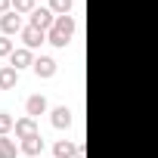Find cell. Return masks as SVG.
I'll return each mask as SVG.
<instances>
[{
  "mask_svg": "<svg viewBox=\"0 0 158 158\" xmlns=\"http://www.w3.org/2000/svg\"><path fill=\"white\" fill-rule=\"evenodd\" d=\"M74 28H77V22H74L71 16H56V25L50 28L47 44H53V47H68V44H71Z\"/></svg>",
  "mask_w": 158,
  "mask_h": 158,
  "instance_id": "6da1fadb",
  "label": "cell"
},
{
  "mask_svg": "<svg viewBox=\"0 0 158 158\" xmlns=\"http://www.w3.org/2000/svg\"><path fill=\"white\" fill-rule=\"evenodd\" d=\"M31 25L34 28H40V31H47L50 34V28L56 25V13L50 10V6H37L34 13H31Z\"/></svg>",
  "mask_w": 158,
  "mask_h": 158,
  "instance_id": "7a4b0ae2",
  "label": "cell"
},
{
  "mask_svg": "<svg viewBox=\"0 0 158 158\" xmlns=\"http://www.w3.org/2000/svg\"><path fill=\"white\" fill-rule=\"evenodd\" d=\"M0 31H3L6 37H13V34H22L25 31V25H22V16L13 10V13H6V16H0Z\"/></svg>",
  "mask_w": 158,
  "mask_h": 158,
  "instance_id": "3957f363",
  "label": "cell"
},
{
  "mask_svg": "<svg viewBox=\"0 0 158 158\" xmlns=\"http://www.w3.org/2000/svg\"><path fill=\"white\" fill-rule=\"evenodd\" d=\"M22 44H25L28 50H37L40 44H47V31H40V28H34V25H25V31H22Z\"/></svg>",
  "mask_w": 158,
  "mask_h": 158,
  "instance_id": "277c9868",
  "label": "cell"
},
{
  "mask_svg": "<svg viewBox=\"0 0 158 158\" xmlns=\"http://www.w3.org/2000/svg\"><path fill=\"white\" fill-rule=\"evenodd\" d=\"M10 65H13L16 71H22V68L34 65V50H28V47H16V53L10 56Z\"/></svg>",
  "mask_w": 158,
  "mask_h": 158,
  "instance_id": "5b68a950",
  "label": "cell"
},
{
  "mask_svg": "<svg viewBox=\"0 0 158 158\" xmlns=\"http://www.w3.org/2000/svg\"><path fill=\"white\" fill-rule=\"evenodd\" d=\"M31 68H34L37 77H53V74H56V59H53V56H37Z\"/></svg>",
  "mask_w": 158,
  "mask_h": 158,
  "instance_id": "8992f818",
  "label": "cell"
},
{
  "mask_svg": "<svg viewBox=\"0 0 158 158\" xmlns=\"http://www.w3.org/2000/svg\"><path fill=\"white\" fill-rule=\"evenodd\" d=\"M50 121H53V127H56V130H65V127H71L74 115H71V109L56 106V109H53V115H50Z\"/></svg>",
  "mask_w": 158,
  "mask_h": 158,
  "instance_id": "52a82bcc",
  "label": "cell"
},
{
  "mask_svg": "<svg viewBox=\"0 0 158 158\" xmlns=\"http://www.w3.org/2000/svg\"><path fill=\"white\" fill-rule=\"evenodd\" d=\"M34 133H40V130H37V118L25 115V118L16 121V136H19V139H28V136H34Z\"/></svg>",
  "mask_w": 158,
  "mask_h": 158,
  "instance_id": "ba28073f",
  "label": "cell"
},
{
  "mask_svg": "<svg viewBox=\"0 0 158 158\" xmlns=\"http://www.w3.org/2000/svg\"><path fill=\"white\" fill-rule=\"evenodd\" d=\"M19 149H22V155H28V158H37V155L44 152V136H40V133H34V136L22 139V143H19Z\"/></svg>",
  "mask_w": 158,
  "mask_h": 158,
  "instance_id": "9c48e42d",
  "label": "cell"
},
{
  "mask_svg": "<svg viewBox=\"0 0 158 158\" xmlns=\"http://www.w3.org/2000/svg\"><path fill=\"white\" fill-rule=\"evenodd\" d=\"M47 112V99L40 96V93H34V96H28L25 99V115H31V118H40Z\"/></svg>",
  "mask_w": 158,
  "mask_h": 158,
  "instance_id": "30bf717a",
  "label": "cell"
},
{
  "mask_svg": "<svg viewBox=\"0 0 158 158\" xmlns=\"http://www.w3.org/2000/svg\"><path fill=\"white\" fill-rule=\"evenodd\" d=\"M53 155H56V158H77V143H71V139H56Z\"/></svg>",
  "mask_w": 158,
  "mask_h": 158,
  "instance_id": "8fae6325",
  "label": "cell"
},
{
  "mask_svg": "<svg viewBox=\"0 0 158 158\" xmlns=\"http://www.w3.org/2000/svg\"><path fill=\"white\" fill-rule=\"evenodd\" d=\"M16 84H19V71H16L13 65L0 68V90H13Z\"/></svg>",
  "mask_w": 158,
  "mask_h": 158,
  "instance_id": "7c38bea8",
  "label": "cell"
},
{
  "mask_svg": "<svg viewBox=\"0 0 158 158\" xmlns=\"http://www.w3.org/2000/svg\"><path fill=\"white\" fill-rule=\"evenodd\" d=\"M22 149L16 146V139H10V136H0V158H16Z\"/></svg>",
  "mask_w": 158,
  "mask_h": 158,
  "instance_id": "4fadbf2b",
  "label": "cell"
},
{
  "mask_svg": "<svg viewBox=\"0 0 158 158\" xmlns=\"http://www.w3.org/2000/svg\"><path fill=\"white\" fill-rule=\"evenodd\" d=\"M13 10H16L19 16H22V13H28V16H31V13L37 10V0H13Z\"/></svg>",
  "mask_w": 158,
  "mask_h": 158,
  "instance_id": "5bb4252c",
  "label": "cell"
},
{
  "mask_svg": "<svg viewBox=\"0 0 158 158\" xmlns=\"http://www.w3.org/2000/svg\"><path fill=\"white\" fill-rule=\"evenodd\" d=\"M13 53H16V44H13L6 34H0V59H10Z\"/></svg>",
  "mask_w": 158,
  "mask_h": 158,
  "instance_id": "9a60e30c",
  "label": "cell"
},
{
  "mask_svg": "<svg viewBox=\"0 0 158 158\" xmlns=\"http://www.w3.org/2000/svg\"><path fill=\"white\" fill-rule=\"evenodd\" d=\"M10 130H16V118L6 115V112H0V136H6Z\"/></svg>",
  "mask_w": 158,
  "mask_h": 158,
  "instance_id": "2e32d148",
  "label": "cell"
},
{
  "mask_svg": "<svg viewBox=\"0 0 158 158\" xmlns=\"http://www.w3.org/2000/svg\"><path fill=\"white\" fill-rule=\"evenodd\" d=\"M50 10L56 16H68L71 13V0H50Z\"/></svg>",
  "mask_w": 158,
  "mask_h": 158,
  "instance_id": "e0dca14e",
  "label": "cell"
},
{
  "mask_svg": "<svg viewBox=\"0 0 158 158\" xmlns=\"http://www.w3.org/2000/svg\"><path fill=\"white\" fill-rule=\"evenodd\" d=\"M6 13H13V0H0V16H6Z\"/></svg>",
  "mask_w": 158,
  "mask_h": 158,
  "instance_id": "ac0fdd59",
  "label": "cell"
},
{
  "mask_svg": "<svg viewBox=\"0 0 158 158\" xmlns=\"http://www.w3.org/2000/svg\"><path fill=\"white\" fill-rule=\"evenodd\" d=\"M77 158H87V149H84V143H77Z\"/></svg>",
  "mask_w": 158,
  "mask_h": 158,
  "instance_id": "d6986e66",
  "label": "cell"
}]
</instances>
